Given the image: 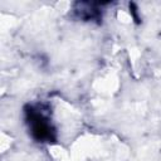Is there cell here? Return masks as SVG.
Wrapping results in <instances>:
<instances>
[{"instance_id": "cell-1", "label": "cell", "mask_w": 161, "mask_h": 161, "mask_svg": "<svg viewBox=\"0 0 161 161\" xmlns=\"http://www.w3.org/2000/svg\"><path fill=\"white\" fill-rule=\"evenodd\" d=\"M28 122L31 135L39 141H47L52 138V125L49 118L39 108H31L28 112Z\"/></svg>"}]
</instances>
